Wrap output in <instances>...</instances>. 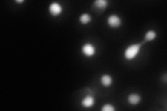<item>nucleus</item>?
Returning a JSON list of instances; mask_svg holds the SVG:
<instances>
[{"instance_id":"nucleus-1","label":"nucleus","mask_w":167,"mask_h":111,"mask_svg":"<svg viewBox=\"0 0 167 111\" xmlns=\"http://www.w3.org/2000/svg\"><path fill=\"white\" fill-rule=\"evenodd\" d=\"M141 44H134L130 45L125 52V56L128 60H132L136 57L140 50Z\"/></svg>"},{"instance_id":"nucleus-2","label":"nucleus","mask_w":167,"mask_h":111,"mask_svg":"<svg viewBox=\"0 0 167 111\" xmlns=\"http://www.w3.org/2000/svg\"><path fill=\"white\" fill-rule=\"evenodd\" d=\"M82 52L86 56H93L96 54V48L91 44H85L82 47Z\"/></svg>"},{"instance_id":"nucleus-3","label":"nucleus","mask_w":167,"mask_h":111,"mask_svg":"<svg viewBox=\"0 0 167 111\" xmlns=\"http://www.w3.org/2000/svg\"><path fill=\"white\" fill-rule=\"evenodd\" d=\"M107 22L109 26L112 28H117L120 25L121 23V20L120 18L116 15H111L108 18L107 20Z\"/></svg>"},{"instance_id":"nucleus-4","label":"nucleus","mask_w":167,"mask_h":111,"mask_svg":"<svg viewBox=\"0 0 167 111\" xmlns=\"http://www.w3.org/2000/svg\"><path fill=\"white\" fill-rule=\"evenodd\" d=\"M49 9L50 13L54 16H59L62 12V7H61L60 4L56 3V2H54V3L50 4Z\"/></svg>"},{"instance_id":"nucleus-5","label":"nucleus","mask_w":167,"mask_h":111,"mask_svg":"<svg viewBox=\"0 0 167 111\" xmlns=\"http://www.w3.org/2000/svg\"><path fill=\"white\" fill-rule=\"evenodd\" d=\"M95 103L94 98L91 96H86L85 98H84L82 101V104L84 107L85 108H90L94 105Z\"/></svg>"},{"instance_id":"nucleus-6","label":"nucleus","mask_w":167,"mask_h":111,"mask_svg":"<svg viewBox=\"0 0 167 111\" xmlns=\"http://www.w3.org/2000/svg\"><path fill=\"white\" fill-rule=\"evenodd\" d=\"M128 99L129 103L132 104V105H136V104L140 102L141 97L137 94H131V95H129Z\"/></svg>"},{"instance_id":"nucleus-7","label":"nucleus","mask_w":167,"mask_h":111,"mask_svg":"<svg viewBox=\"0 0 167 111\" xmlns=\"http://www.w3.org/2000/svg\"><path fill=\"white\" fill-rule=\"evenodd\" d=\"M100 81L101 83L105 86H109L112 83V78L111 76L109 75H107V74H105L103 75L102 77L100 78Z\"/></svg>"},{"instance_id":"nucleus-8","label":"nucleus","mask_w":167,"mask_h":111,"mask_svg":"<svg viewBox=\"0 0 167 111\" xmlns=\"http://www.w3.org/2000/svg\"><path fill=\"white\" fill-rule=\"evenodd\" d=\"M107 1L106 0H97L94 2V5L100 9H104L107 6Z\"/></svg>"},{"instance_id":"nucleus-9","label":"nucleus","mask_w":167,"mask_h":111,"mask_svg":"<svg viewBox=\"0 0 167 111\" xmlns=\"http://www.w3.org/2000/svg\"><path fill=\"white\" fill-rule=\"evenodd\" d=\"M157 36L156 32L154 31H148L145 35V41H151L153 40Z\"/></svg>"},{"instance_id":"nucleus-10","label":"nucleus","mask_w":167,"mask_h":111,"mask_svg":"<svg viewBox=\"0 0 167 111\" xmlns=\"http://www.w3.org/2000/svg\"><path fill=\"white\" fill-rule=\"evenodd\" d=\"M91 18L90 15H88V13L82 14L79 18L80 22H81L82 24H88V22H91Z\"/></svg>"},{"instance_id":"nucleus-11","label":"nucleus","mask_w":167,"mask_h":111,"mask_svg":"<svg viewBox=\"0 0 167 111\" xmlns=\"http://www.w3.org/2000/svg\"><path fill=\"white\" fill-rule=\"evenodd\" d=\"M114 110H115V108L111 104H105L102 108V111H114Z\"/></svg>"},{"instance_id":"nucleus-12","label":"nucleus","mask_w":167,"mask_h":111,"mask_svg":"<svg viewBox=\"0 0 167 111\" xmlns=\"http://www.w3.org/2000/svg\"><path fill=\"white\" fill-rule=\"evenodd\" d=\"M16 1H17V2H20V3H21V2H23L24 1H23V0H20V1H18V0H17Z\"/></svg>"}]
</instances>
